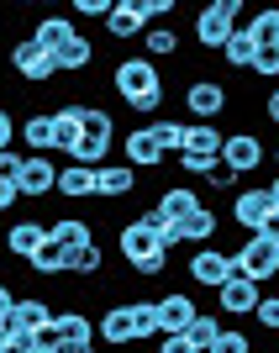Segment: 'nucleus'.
<instances>
[{
  "label": "nucleus",
  "mask_w": 279,
  "mask_h": 353,
  "mask_svg": "<svg viewBox=\"0 0 279 353\" xmlns=\"http://www.w3.org/2000/svg\"><path fill=\"white\" fill-rule=\"evenodd\" d=\"M242 27V0H211L206 11L195 16V48H206V53H221L227 37Z\"/></svg>",
  "instance_id": "obj_4"
},
{
  "label": "nucleus",
  "mask_w": 279,
  "mask_h": 353,
  "mask_svg": "<svg viewBox=\"0 0 279 353\" xmlns=\"http://www.w3.org/2000/svg\"><path fill=\"white\" fill-rule=\"evenodd\" d=\"M211 353H253V338L242 327H221V338L211 343Z\"/></svg>",
  "instance_id": "obj_37"
},
{
  "label": "nucleus",
  "mask_w": 279,
  "mask_h": 353,
  "mask_svg": "<svg viewBox=\"0 0 279 353\" xmlns=\"http://www.w3.org/2000/svg\"><path fill=\"white\" fill-rule=\"evenodd\" d=\"M11 69L21 74L27 85H48L53 74H63V69H59V59H53V53H43V48L32 43V37H27V43H16V48H11Z\"/></svg>",
  "instance_id": "obj_11"
},
{
  "label": "nucleus",
  "mask_w": 279,
  "mask_h": 353,
  "mask_svg": "<svg viewBox=\"0 0 279 353\" xmlns=\"http://www.w3.org/2000/svg\"><path fill=\"white\" fill-rule=\"evenodd\" d=\"M253 59H258V43L237 27L232 37H227V48H221V63H227V69H253Z\"/></svg>",
  "instance_id": "obj_32"
},
{
  "label": "nucleus",
  "mask_w": 279,
  "mask_h": 353,
  "mask_svg": "<svg viewBox=\"0 0 279 353\" xmlns=\"http://www.w3.org/2000/svg\"><path fill=\"white\" fill-rule=\"evenodd\" d=\"M158 353H195V343L185 338V332H174V338H163V348Z\"/></svg>",
  "instance_id": "obj_46"
},
{
  "label": "nucleus",
  "mask_w": 279,
  "mask_h": 353,
  "mask_svg": "<svg viewBox=\"0 0 279 353\" xmlns=\"http://www.w3.org/2000/svg\"><path fill=\"white\" fill-rule=\"evenodd\" d=\"M132 190H137L132 163H101V169H95V195H101V201H127Z\"/></svg>",
  "instance_id": "obj_16"
},
{
  "label": "nucleus",
  "mask_w": 279,
  "mask_h": 353,
  "mask_svg": "<svg viewBox=\"0 0 279 353\" xmlns=\"http://www.w3.org/2000/svg\"><path fill=\"white\" fill-rule=\"evenodd\" d=\"M121 163H132V169H158L163 163V148L153 143L147 127H132V132L121 137Z\"/></svg>",
  "instance_id": "obj_17"
},
{
  "label": "nucleus",
  "mask_w": 279,
  "mask_h": 353,
  "mask_svg": "<svg viewBox=\"0 0 279 353\" xmlns=\"http://www.w3.org/2000/svg\"><path fill=\"white\" fill-rule=\"evenodd\" d=\"M95 343H105V348H127V343H137V327H132V306L121 301V306H105L101 322H95Z\"/></svg>",
  "instance_id": "obj_14"
},
{
  "label": "nucleus",
  "mask_w": 279,
  "mask_h": 353,
  "mask_svg": "<svg viewBox=\"0 0 279 353\" xmlns=\"http://www.w3.org/2000/svg\"><path fill=\"white\" fill-rule=\"evenodd\" d=\"M195 316H200V306H195V295H190V290H169V295H158V332H163V338L190 332Z\"/></svg>",
  "instance_id": "obj_13"
},
{
  "label": "nucleus",
  "mask_w": 279,
  "mask_h": 353,
  "mask_svg": "<svg viewBox=\"0 0 279 353\" xmlns=\"http://www.w3.org/2000/svg\"><path fill=\"white\" fill-rule=\"evenodd\" d=\"M269 195H274V211H279V174L269 179Z\"/></svg>",
  "instance_id": "obj_51"
},
{
  "label": "nucleus",
  "mask_w": 279,
  "mask_h": 353,
  "mask_svg": "<svg viewBox=\"0 0 279 353\" xmlns=\"http://www.w3.org/2000/svg\"><path fill=\"white\" fill-rule=\"evenodd\" d=\"M90 63H95V43H90L85 32H74L69 43H63V53H59V69L63 74H85Z\"/></svg>",
  "instance_id": "obj_27"
},
{
  "label": "nucleus",
  "mask_w": 279,
  "mask_h": 353,
  "mask_svg": "<svg viewBox=\"0 0 279 353\" xmlns=\"http://www.w3.org/2000/svg\"><path fill=\"white\" fill-rule=\"evenodd\" d=\"M274 159H279V148H274Z\"/></svg>",
  "instance_id": "obj_52"
},
{
  "label": "nucleus",
  "mask_w": 279,
  "mask_h": 353,
  "mask_svg": "<svg viewBox=\"0 0 279 353\" xmlns=\"http://www.w3.org/2000/svg\"><path fill=\"white\" fill-rule=\"evenodd\" d=\"M253 74H258V79H274V85H279V48H258Z\"/></svg>",
  "instance_id": "obj_41"
},
{
  "label": "nucleus",
  "mask_w": 279,
  "mask_h": 353,
  "mask_svg": "<svg viewBox=\"0 0 279 353\" xmlns=\"http://www.w3.org/2000/svg\"><path fill=\"white\" fill-rule=\"evenodd\" d=\"M74 32H79V27H74L69 16H43V21L32 27V43L43 48V53H53V59H59V53H63V43H69Z\"/></svg>",
  "instance_id": "obj_20"
},
{
  "label": "nucleus",
  "mask_w": 279,
  "mask_h": 353,
  "mask_svg": "<svg viewBox=\"0 0 279 353\" xmlns=\"http://www.w3.org/2000/svg\"><path fill=\"white\" fill-rule=\"evenodd\" d=\"M79 143L111 153V143H116V121H111L105 105H79Z\"/></svg>",
  "instance_id": "obj_15"
},
{
  "label": "nucleus",
  "mask_w": 279,
  "mask_h": 353,
  "mask_svg": "<svg viewBox=\"0 0 279 353\" xmlns=\"http://www.w3.org/2000/svg\"><path fill=\"white\" fill-rule=\"evenodd\" d=\"M59 353H95V343H63Z\"/></svg>",
  "instance_id": "obj_50"
},
{
  "label": "nucleus",
  "mask_w": 279,
  "mask_h": 353,
  "mask_svg": "<svg viewBox=\"0 0 279 353\" xmlns=\"http://www.w3.org/2000/svg\"><path fill=\"white\" fill-rule=\"evenodd\" d=\"M48 232L59 237V243H63L69 253H74V248H85V243H95V227H90L85 216H59L53 227H48Z\"/></svg>",
  "instance_id": "obj_30"
},
{
  "label": "nucleus",
  "mask_w": 279,
  "mask_h": 353,
  "mask_svg": "<svg viewBox=\"0 0 279 353\" xmlns=\"http://www.w3.org/2000/svg\"><path fill=\"white\" fill-rule=\"evenodd\" d=\"M147 132H153V143L163 148V159H169V153H185V132H190V121H174V117H153V127H147Z\"/></svg>",
  "instance_id": "obj_26"
},
{
  "label": "nucleus",
  "mask_w": 279,
  "mask_h": 353,
  "mask_svg": "<svg viewBox=\"0 0 279 353\" xmlns=\"http://www.w3.org/2000/svg\"><path fill=\"white\" fill-rule=\"evenodd\" d=\"M232 274H242V280H253V285L279 280V237L253 232L248 243H242V248L232 253Z\"/></svg>",
  "instance_id": "obj_3"
},
{
  "label": "nucleus",
  "mask_w": 279,
  "mask_h": 353,
  "mask_svg": "<svg viewBox=\"0 0 279 353\" xmlns=\"http://www.w3.org/2000/svg\"><path fill=\"white\" fill-rule=\"evenodd\" d=\"M111 90H116V101L127 105V111H137V117H153L163 105V74H158V63L153 59H116V69H111Z\"/></svg>",
  "instance_id": "obj_1"
},
{
  "label": "nucleus",
  "mask_w": 279,
  "mask_h": 353,
  "mask_svg": "<svg viewBox=\"0 0 279 353\" xmlns=\"http://www.w3.org/2000/svg\"><path fill=\"white\" fill-rule=\"evenodd\" d=\"M221 327H227V322H221L216 311H200V316L190 322V332H185V338L195 343V353H211V343L221 338Z\"/></svg>",
  "instance_id": "obj_35"
},
{
  "label": "nucleus",
  "mask_w": 279,
  "mask_h": 353,
  "mask_svg": "<svg viewBox=\"0 0 279 353\" xmlns=\"http://www.w3.org/2000/svg\"><path fill=\"white\" fill-rule=\"evenodd\" d=\"M59 348H63L59 322H48V327H37V332H32V353H59Z\"/></svg>",
  "instance_id": "obj_38"
},
{
  "label": "nucleus",
  "mask_w": 279,
  "mask_h": 353,
  "mask_svg": "<svg viewBox=\"0 0 279 353\" xmlns=\"http://www.w3.org/2000/svg\"><path fill=\"white\" fill-rule=\"evenodd\" d=\"M253 322L264 327V332H279V295H264L258 311H253Z\"/></svg>",
  "instance_id": "obj_40"
},
{
  "label": "nucleus",
  "mask_w": 279,
  "mask_h": 353,
  "mask_svg": "<svg viewBox=\"0 0 279 353\" xmlns=\"http://www.w3.org/2000/svg\"><path fill=\"white\" fill-rule=\"evenodd\" d=\"M0 353H32V332H11V338H0Z\"/></svg>",
  "instance_id": "obj_44"
},
{
  "label": "nucleus",
  "mask_w": 279,
  "mask_h": 353,
  "mask_svg": "<svg viewBox=\"0 0 279 353\" xmlns=\"http://www.w3.org/2000/svg\"><path fill=\"white\" fill-rule=\"evenodd\" d=\"M206 185H216V190H227V185H237V174H232V169H227V163H216V169H211V174H206Z\"/></svg>",
  "instance_id": "obj_45"
},
{
  "label": "nucleus",
  "mask_w": 279,
  "mask_h": 353,
  "mask_svg": "<svg viewBox=\"0 0 279 353\" xmlns=\"http://www.w3.org/2000/svg\"><path fill=\"white\" fill-rule=\"evenodd\" d=\"M16 190L27 201H43V195H59V163L53 153H27V169H21V185Z\"/></svg>",
  "instance_id": "obj_12"
},
{
  "label": "nucleus",
  "mask_w": 279,
  "mask_h": 353,
  "mask_svg": "<svg viewBox=\"0 0 279 353\" xmlns=\"http://www.w3.org/2000/svg\"><path fill=\"white\" fill-rule=\"evenodd\" d=\"M179 237H185L190 248H206L211 237H216V211H211V206H200L190 221H185V227H179Z\"/></svg>",
  "instance_id": "obj_33"
},
{
  "label": "nucleus",
  "mask_w": 279,
  "mask_h": 353,
  "mask_svg": "<svg viewBox=\"0 0 279 353\" xmlns=\"http://www.w3.org/2000/svg\"><path fill=\"white\" fill-rule=\"evenodd\" d=\"M74 11H79V16H111V11H116V0H74Z\"/></svg>",
  "instance_id": "obj_43"
},
{
  "label": "nucleus",
  "mask_w": 279,
  "mask_h": 353,
  "mask_svg": "<svg viewBox=\"0 0 279 353\" xmlns=\"http://www.w3.org/2000/svg\"><path fill=\"white\" fill-rule=\"evenodd\" d=\"M59 195L63 201H90L95 195V169L90 163H59Z\"/></svg>",
  "instance_id": "obj_22"
},
{
  "label": "nucleus",
  "mask_w": 279,
  "mask_h": 353,
  "mask_svg": "<svg viewBox=\"0 0 279 353\" xmlns=\"http://www.w3.org/2000/svg\"><path fill=\"white\" fill-rule=\"evenodd\" d=\"M105 32H111L116 43H132V37H143V32H147V21L137 16L132 0H116V11L105 16Z\"/></svg>",
  "instance_id": "obj_24"
},
{
  "label": "nucleus",
  "mask_w": 279,
  "mask_h": 353,
  "mask_svg": "<svg viewBox=\"0 0 279 353\" xmlns=\"http://www.w3.org/2000/svg\"><path fill=\"white\" fill-rule=\"evenodd\" d=\"M185 274L195 280V290H211L216 295L221 285L232 280V253H221V248H190V264H185Z\"/></svg>",
  "instance_id": "obj_8"
},
{
  "label": "nucleus",
  "mask_w": 279,
  "mask_h": 353,
  "mask_svg": "<svg viewBox=\"0 0 279 353\" xmlns=\"http://www.w3.org/2000/svg\"><path fill=\"white\" fill-rule=\"evenodd\" d=\"M74 148H79V105H53V153L69 159Z\"/></svg>",
  "instance_id": "obj_21"
},
{
  "label": "nucleus",
  "mask_w": 279,
  "mask_h": 353,
  "mask_svg": "<svg viewBox=\"0 0 279 353\" xmlns=\"http://www.w3.org/2000/svg\"><path fill=\"white\" fill-rule=\"evenodd\" d=\"M21 169H27V153L6 148V153H0V179H6V185H21Z\"/></svg>",
  "instance_id": "obj_39"
},
{
  "label": "nucleus",
  "mask_w": 279,
  "mask_h": 353,
  "mask_svg": "<svg viewBox=\"0 0 279 353\" xmlns=\"http://www.w3.org/2000/svg\"><path fill=\"white\" fill-rule=\"evenodd\" d=\"M132 306V327H137V343H147L158 332V301H127Z\"/></svg>",
  "instance_id": "obj_36"
},
{
  "label": "nucleus",
  "mask_w": 279,
  "mask_h": 353,
  "mask_svg": "<svg viewBox=\"0 0 279 353\" xmlns=\"http://www.w3.org/2000/svg\"><path fill=\"white\" fill-rule=\"evenodd\" d=\"M101 269H105V248H101V243H85V248L69 253V274H74V280H95ZM69 274H63V280H69Z\"/></svg>",
  "instance_id": "obj_29"
},
{
  "label": "nucleus",
  "mask_w": 279,
  "mask_h": 353,
  "mask_svg": "<svg viewBox=\"0 0 279 353\" xmlns=\"http://www.w3.org/2000/svg\"><path fill=\"white\" fill-rule=\"evenodd\" d=\"M16 201H21V190H16V185H6V179H0V211H11Z\"/></svg>",
  "instance_id": "obj_47"
},
{
  "label": "nucleus",
  "mask_w": 279,
  "mask_h": 353,
  "mask_svg": "<svg viewBox=\"0 0 279 353\" xmlns=\"http://www.w3.org/2000/svg\"><path fill=\"white\" fill-rule=\"evenodd\" d=\"M116 253H121V264L132 269L137 280H158L163 269H169V253L158 248V232H153V227H147L143 216H132L127 227H121Z\"/></svg>",
  "instance_id": "obj_2"
},
{
  "label": "nucleus",
  "mask_w": 279,
  "mask_h": 353,
  "mask_svg": "<svg viewBox=\"0 0 279 353\" xmlns=\"http://www.w3.org/2000/svg\"><path fill=\"white\" fill-rule=\"evenodd\" d=\"M11 306H16V295L6 290V285H0V316H11Z\"/></svg>",
  "instance_id": "obj_49"
},
{
  "label": "nucleus",
  "mask_w": 279,
  "mask_h": 353,
  "mask_svg": "<svg viewBox=\"0 0 279 353\" xmlns=\"http://www.w3.org/2000/svg\"><path fill=\"white\" fill-rule=\"evenodd\" d=\"M269 216H274V195H269V185H264V190H237V195H232V221H237L248 237L264 232Z\"/></svg>",
  "instance_id": "obj_9"
},
{
  "label": "nucleus",
  "mask_w": 279,
  "mask_h": 353,
  "mask_svg": "<svg viewBox=\"0 0 279 353\" xmlns=\"http://www.w3.org/2000/svg\"><path fill=\"white\" fill-rule=\"evenodd\" d=\"M53 316H59V311L48 306L43 295H16V306H11V322L21 327V332H37V327H48Z\"/></svg>",
  "instance_id": "obj_23"
},
{
  "label": "nucleus",
  "mask_w": 279,
  "mask_h": 353,
  "mask_svg": "<svg viewBox=\"0 0 279 353\" xmlns=\"http://www.w3.org/2000/svg\"><path fill=\"white\" fill-rule=\"evenodd\" d=\"M264 117H269V121H274V127H279V85L269 90V101H264Z\"/></svg>",
  "instance_id": "obj_48"
},
{
  "label": "nucleus",
  "mask_w": 279,
  "mask_h": 353,
  "mask_svg": "<svg viewBox=\"0 0 279 353\" xmlns=\"http://www.w3.org/2000/svg\"><path fill=\"white\" fill-rule=\"evenodd\" d=\"M16 132H21V121H16L11 111H6V105H0V153H6V148L16 143Z\"/></svg>",
  "instance_id": "obj_42"
},
{
  "label": "nucleus",
  "mask_w": 279,
  "mask_h": 353,
  "mask_svg": "<svg viewBox=\"0 0 279 353\" xmlns=\"http://www.w3.org/2000/svg\"><path fill=\"white\" fill-rule=\"evenodd\" d=\"M221 143H227V132H216V127H195L190 121V132H185V153H179V169L195 179H206L211 169L221 163Z\"/></svg>",
  "instance_id": "obj_5"
},
{
  "label": "nucleus",
  "mask_w": 279,
  "mask_h": 353,
  "mask_svg": "<svg viewBox=\"0 0 279 353\" xmlns=\"http://www.w3.org/2000/svg\"><path fill=\"white\" fill-rule=\"evenodd\" d=\"M227 105H232V95H227L221 79H190L185 85V111H190L195 127H216V117Z\"/></svg>",
  "instance_id": "obj_6"
},
{
  "label": "nucleus",
  "mask_w": 279,
  "mask_h": 353,
  "mask_svg": "<svg viewBox=\"0 0 279 353\" xmlns=\"http://www.w3.org/2000/svg\"><path fill=\"white\" fill-rule=\"evenodd\" d=\"M264 159H269L264 137L248 132V127H242V132H227V143H221V163H227L237 179H242V174H258V169H264Z\"/></svg>",
  "instance_id": "obj_7"
},
{
  "label": "nucleus",
  "mask_w": 279,
  "mask_h": 353,
  "mask_svg": "<svg viewBox=\"0 0 279 353\" xmlns=\"http://www.w3.org/2000/svg\"><path fill=\"white\" fill-rule=\"evenodd\" d=\"M258 301H264V285L242 280V274H232V280L216 290V316H253L258 311Z\"/></svg>",
  "instance_id": "obj_10"
},
{
  "label": "nucleus",
  "mask_w": 279,
  "mask_h": 353,
  "mask_svg": "<svg viewBox=\"0 0 279 353\" xmlns=\"http://www.w3.org/2000/svg\"><path fill=\"white\" fill-rule=\"evenodd\" d=\"M179 53V32L174 27H147L143 32V59H174Z\"/></svg>",
  "instance_id": "obj_34"
},
{
  "label": "nucleus",
  "mask_w": 279,
  "mask_h": 353,
  "mask_svg": "<svg viewBox=\"0 0 279 353\" xmlns=\"http://www.w3.org/2000/svg\"><path fill=\"white\" fill-rule=\"evenodd\" d=\"M43 237H48V227L43 221H11V227H6V237H0V248L11 253V259H32V253L43 248Z\"/></svg>",
  "instance_id": "obj_18"
},
{
  "label": "nucleus",
  "mask_w": 279,
  "mask_h": 353,
  "mask_svg": "<svg viewBox=\"0 0 279 353\" xmlns=\"http://www.w3.org/2000/svg\"><path fill=\"white\" fill-rule=\"evenodd\" d=\"M27 269H32V274H43V280H63V274H69V248H63L59 237L48 232V237H43V248L27 259Z\"/></svg>",
  "instance_id": "obj_19"
},
{
  "label": "nucleus",
  "mask_w": 279,
  "mask_h": 353,
  "mask_svg": "<svg viewBox=\"0 0 279 353\" xmlns=\"http://www.w3.org/2000/svg\"><path fill=\"white\" fill-rule=\"evenodd\" d=\"M53 322H59L63 343H95V322H90V316H85L79 306H63L59 316H53Z\"/></svg>",
  "instance_id": "obj_31"
},
{
  "label": "nucleus",
  "mask_w": 279,
  "mask_h": 353,
  "mask_svg": "<svg viewBox=\"0 0 279 353\" xmlns=\"http://www.w3.org/2000/svg\"><path fill=\"white\" fill-rule=\"evenodd\" d=\"M242 32H248L258 48H279V6H269V11H253L248 21H242Z\"/></svg>",
  "instance_id": "obj_28"
},
{
  "label": "nucleus",
  "mask_w": 279,
  "mask_h": 353,
  "mask_svg": "<svg viewBox=\"0 0 279 353\" xmlns=\"http://www.w3.org/2000/svg\"><path fill=\"white\" fill-rule=\"evenodd\" d=\"M21 143L32 153H53V111H37V117H21Z\"/></svg>",
  "instance_id": "obj_25"
}]
</instances>
